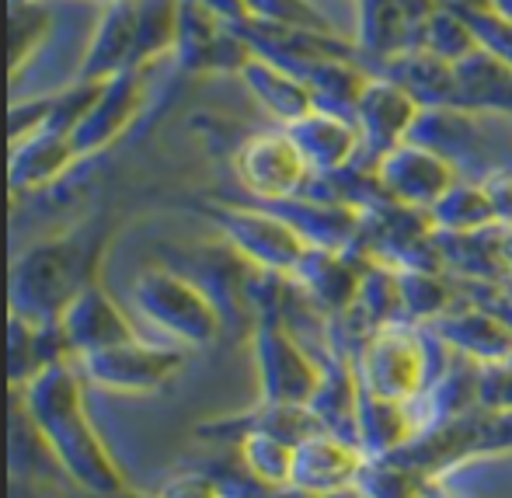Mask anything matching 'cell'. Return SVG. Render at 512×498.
<instances>
[{
	"mask_svg": "<svg viewBox=\"0 0 512 498\" xmlns=\"http://www.w3.org/2000/svg\"><path fill=\"white\" fill-rule=\"evenodd\" d=\"M21 408L28 411L32 425L39 429L46 450L60 464L63 478L88 498L115 495L126 485L115 453L108 450L105 436L91 422L88 401H84V377L77 363H56L14 391Z\"/></svg>",
	"mask_w": 512,
	"mask_h": 498,
	"instance_id": "cell-1",
	"label": "cell"
},
{
	"mask_svg": "<svg viewBox=\"0 0 512 498\" xmlns=\"http://www.w3.org/2000/svg\"><path fill=\"white\" fill-rule=\"evenodd\" d=\"M112 227L105 216L77 223L63 234L42 237L28 244L11 262V283L7 300L11 314H21L35 324H56L91 283H98V262H102Z\"/></svg>",
	"mask_w": 512,
	"mask_h": 498,
	"instance_id": "cell-2",
	"label": "cell"
},
{
	"mask_svg": "<svg viewBox=\"0 0 512 498\" xmlns=\"http://www.w3.org/2000/svg\"><path fill=\"white\" fill-rule=\"evenodd\" d=\"M436 349L439 338L425 324L387 321L352 352L356 380L377 398L408 404L436 377V366H432Z\"/></svg>",
	"mask_w": 512,
	"mask_h": 498,
	"instance_id": "cell-3",
	"label": "cell"
},
{
	"mask_svg": "<svg viewBox=\"0 0 512 498\" xmlns=\"http://www.w3.org/2000/svg\"><path fill=\"white\" fill-rule=\"evenodd\" d=\"M512 453V415L471 408L453 422H443L429 432H418L411 443L391 453L398 464L415 471L425 481H446V474L485 457Z\"/></svg>",
	"mask_w": 512,
	"mask_h": 498,
	"instance_id": "cell-4",
	"label": "cell"
},
{
	"mask_svg": "<svg viewBox=\"0 0 512 498\" xmlns=\"http://www.w3.org/2000/svg\"><path fill=\"white\" fill-rule=\"evenodd\" d=\"M133 300L154 328L168 331L189 349H206L223 335L220 307L196 279L171 265H150L133 279Z\"/></svg>",
	"mask_w": 512,
	"mask_h": 498,
	"instance_id": "cell-5",
	"label": "cell"
},
{
	"mask_svg": "<svg viewBox=\"0 0 512 498\" xmlns=\"http://www.w3.org/2000/svg\"><path fill=\"white\" fill-rule=\"evenodd\" d=\"M251 352L262 401L310 404L324 384V363L314 359L283 314H262L251 328Z\"/></svg>",
	"mask_w": 512,
	"mask_h": 498,
	"instance_id": "cell-6",
	"label": "cell"
},
{
	"mask_svg": "<svg viewBox=\"0 0 512 498\" xmlns=\"http://www.w3.org/2000/svg\"><path fill=\"white\" fill-rule=\"evenodd\" d=\"M206 216L213 220L216 234L258 272H272V276H293L300 258L307 255L310 244L283 216L265 209L262 202L255 206H230V202H216L206 206Z\"/></svg>",
	"mask_w": 512,
	"mask_h": 498,
	"instance_id": "cell-7",
	"label": "cell"
},
{
	"mask_svg": "<svg viewBox=\"0 0 512 498\" xmlns=\"http://www.w3.org/2000/svg\"><path fill=\"white\" fill-rule=\"evenodd\" d=\"M84 384L108 394H157L185 370V352L147 345L140 338L74 359Z\"/></svg>",
	"mask_w": 512,
	"mask_h": 498,
	"instance_id": "cell-8",
	"label": "cell"
},
{
	"mask_svg": "<svg viewBox=\"0 0 512 498\" xmlns=\"http://www.w3.org/2000/svg\"><path fill=\"white\" fill-rule=\"evenodd\" d=\"M237 182L255 202H276L300 196L310 182V168L286 129L258 133L241 143L234 157Z\"/></svg>",
	"mask_w": 512,
	"mask_h": 498,
	"instance_id": "cell-9",
	"label": "cell"
},
{
	"mask_svg": "<svg viewBox=\"0 0 512 498\" xmlns=\"http://www.w3.org/2000/svg\"><path fill=\"white\" fill-rule=\"evenodd\" d=\"M439 0H356V53L380 63L422 49Z\"/></svg>",
	"mask_w": 512,
	"mask_h": 498,
	"instance_id": "cell-10",
	"label": "cell"
},
{
	"mask_svg": "<svg viewBox=\"0 0 512 498\" xmlns=\"http://www.w3.org/2000/svg\"><path fill=\"white\" fill-rule=\"evenodd\" d=\"M171 56L185 74H241L251 60V46L234 25L209 14L196 0H182L178 42Z\"/></svg>",
	"mask_w": 512,
	"mask_h": 498,
	"instance_id": "cell-11",
	"label": "cell"
},
{
	"mask_svg": "<svg viewBox=\"0 0 512 498\" xmlns=\"http://www.w3.org/2000/svg\"><path fill=\"white\" fill-rule=\"evenodd\" d=\"M373 168H377V178L387 196L401 202V206L425 209V213L460 182V171L443 154L415 140L391 147Z\"/></svg>",
	"mask_w": 512,
	"mask_h": 498,
	"instance_id": "cell-12",
	"label": "cell"
},
{
	"mask_svg": "<svg viewBox=\"0 0 512 498\" xmlns=\"http://www.w3.org/2000/svg\"><path fill=\"white\" fill-rule=\"evenodd\" d=\"M366 265H370V258L359 255V251L307 248V255L293 269L290 283L304 293V300L317 314H324L331 321V317H342L356 303Z\"/></svg>",
	"mask_w": 512,
	"mask_h": 498,
	"instance_id": "cell-13",
	"label": "cell"
},
{
	"mask_svg": "<svg viewBox=\"0 0 512 498\" xmlns=\"http://www.w3.org/2000/svg\"><path fill=\"white\" fill-rule=\"evenodd\" d=\"M446 349L457 356H467L474 363H506L512 356V324L499 310H492L481 300L453 303L446 314H439L432 324H425Z\"/></svg>",
	"mask_w": 512,
	"mask_h": 498,
	"instance_id": "cell-14",
	"label": "cell"
},
{
	"mask_svg": "<svg viewBox=\"0 0 512 498\" xmlns=\"http://www.w3.org/2000/svg\"><path fill=\"white\" fill-rule=\"evenodd\" d=\"M418 112H422V105H418L401 84L387 81V77H380V74L370 77V84L363 88L359 105H356V126H359V136H363V154L370 168L391 147L408 140Z\"/></svg>",
	"mask_w": 512,
	"mask_h": 498,
	"instance_id": "cell-15",
	"label": "cell"
},
{
	"mask_svg": "<svg viewBox=\"0 0 512 498\" xmlns=\"http://www.w3.org/2000/svg\"><path fill=\"white\" fill-rule=\"evenodd\" d=\"M366 464V453L352 439L335 436V432H317L297 446L293 460V485L307 495H335L356 488V478Z\"/></svg>",
	"mask_w": 512,
	"mask_h": 498,
	"instance_id": "cell-16",
	"label": "cell"
},
{
	"mask_svg": "<svg viewBox=\"0 0 512 498\" xmlns=\"http://www.w3.org/2000/svg\"><path fill=\"white\" fill-rule=\"evenodd\" d=\"M140 95H143V67H129L122 74L108 77L102 91H98V98L84 112V119L70 133L77 154L91 157L98 150H105L112 140H119L129 122H133L136 108H140Z\"/></svg>",
	"mask_w": 512,
	"mask_h": 498,
	"instance_id": "cell-17",
	"label": "cell"
},
{
	"mask_svg": "<svg viewBox=\"0 0 512 498\" xmlns=\"http://www.w3.org/2000/svg\"><path fill=\"white\" fill-rule=\"evenodd\" d=\"M283 129L304 154L310 175H335L349 164H359V157H363V136H359L356 119H349V115L314 108L304 119L290 122Z\"/></svg>",
	"mask_w": 512,
	"mask_h": 498,
	"instance_id": "cell-18",
	"label": "cell"
},
{
	"mask_svg": "<svg viewBox=\"0 0 512 498\" xmlns=\"http://www.w3.org/2000/svg\"><path fill=\"white\" fill-rule=\"evenodd\" d=\"M60 331L70 345V356L81 359L91 356V352L112 349V345L133 342L136 331L129 324V317L122 314V307L115 303L98 283H91L88 290L81 293L67 310H63Z\"/></svg>",
	"mask_w": 512,
	"mask_h": 498,
	"instance_id": "cell-19",
	"label": "cell"
},
{
	"mask_svg": "<svg viewBox=\"0 0 512 498\" xmlns=\"http://www.w3.org/2000/svg\"><path fill=\"white\" fill-rule=\"evenodd\" d=\"M276 216H283L293 230L310 244V248H331V251H352L359 241V227H363V213L352 206L317 196H290L276 202H262Z\"/></svg>",
	"mask_w": 512,
	"mask_h": 498,
	"instance_id": "cell-20",
	"label": "cell"
},
{
	"mask_svg": "<svg viewBox=\"0 0 512 498\" xmlns=\"http://www.w3.org/2000/svg\"><path fill=\"white\" fill-rule=\"evenodd\" d=\"M244 432H272V436L286 439V443L300 446L304 439L324 432V422L314 415L310 404H272L262 401L258 408L244 411V415L230 418H209V422L196 425V436L209 439V443H230L234 446Z\"/></svg>",
	"mask_w": 512,
	"mask_h": 498,
	"instance_id": "cell-21",
	"label": "cell"
},
{
	"mask_svg": "<svg viewBox=\"0 0 512 498\" xmlns=\"http://www.w3.org/2000/svg\"><path fill=\"white\" fill-rule=\"evenodd\" d=\"M478 408V363L453 352V363L439 366L436 377L408 401V415L418 432H429L443 422H453L464 411Z\"/></svg>",
	"mask_w": 512,
	"mask_h": 498,
	"instance_id": "cell-22",
	"label": "cell"
},
{
	"mask_svg": "<svg viewBox=\"0 0 512 498\" xmlns=\"http://www.w3.org/2000/svg\"><path fill=\"white\" fill-rule=\"evenodd\" d=\"M136 14L133 0H108L102 7L95 32H91L88 53L81 56L77 77L81 81H108L122 70L136 67Z\"/></svg>",
	"mask_w": 512,
	"mask_h": 498,
	"instance_id": "cell-23",
	"label": "cell"
},
{
	"mask_svg": "<svg viewBox=\"0 0 512 498\" xmlns=\"http://www.w3.org/2000/svg\"><path fill=\"white\" fill-rule=\"evenodd\" d=\"M77 161H81V154H77L70 133L39 129V133L11 143V171H7V178H11L14 192H35L46 189L60 175H67Z\"/></svg>",
	"mask_w": 512,
	"mask_h": 498,
	"instance_id": "cell-24",
	"label": "cell"
},
{
	"mask_svg": "<svg viewBox=\"0 0 512 498\" xmlns=\"http://www.w3.org/2000/svg\"><path fill=\"white\" fill-rule=\"evenodd\" d=\"M373 74L401 84L422 108H457V67L436 53H405L398 60L380 63Z\"/></svg>",
	"mask_w": 512,
	"mask_h": 498,
	"instance_id": "cell-25",
	"label": "cell"
},
{
	"mask_svg": "<svg viewBox=\"0 0 512 498\" xmlns=\"http://www.w3.org/2000/svg\"><path fill=\"white\" fill-rule=\"evenodd\" d=\"M457 67V108L512 115V67L488 49H471Z\"/></svg>",
	"mask_w": 512,
	"mask_h": 498,
	"instance_id": "cell-26",
	"label": "cell"
},
{
	"mask_svg": "<svg viewBox=\"0 0 512 498\" xmlns=\"http://www.w3.org/2000/svg\"><path fill=\"white\" fill-rule=\"evenodd\" d=\"M415 439V422L408 415V404L377 398L359 384L356 394V446L366 457H391L401 446Z\"/></svg>",
	"mask_w": 512,
	"mask_h": 498,
	"instance_id": "cell-27",
	"label": "cell"
},
{
	"mask_svg": "<svg viewBox=\"0 0 512 498\" xmlns=\"http://www.w3.org/2000/svg\"><path fill=\"white\" fill-rule=\"evenodd\" d=\"M241 77H244V88L255 95L258 105H262L269 115H276L283 126L304 119L307 112L317 108L314 95L307 91L304 81H297V77L286 74L283 67H276V63L262 60V56H255V53H251V60L244 63Z\"/></svg>",
	"mask_w": 512,
	"mask_h": 498,
	"instance_id": "cell-28",
	"label": "cell"
},
{
	"mask_svg": "<svg viewBox=\"0 0 512 498\" xmlns=\"http://www.w3.org/2000/svg\"><path fill=\"white\" fill-rule=\"evenodd\" d=\"M234 450L241 457V471L265 495L286 492L293 485V460H297V446L293 443L272 436V432H244L234 443Z\"/></svg>",
	"mask_w": 512,
	"mask_h": 498,
	"instance_id": "cell-29",
	"label": "cell"
},
{
	"mask_svg": "<svg viewBox=\"0 0 512 498\" xmlns=\"http://www.w3.org/2000/svg\"><path fill=\"white\" fill-rule=\"evenodd\" d=\"M429 223L436 234H481V230L499 227L495 202L481 182H464L460 178L436 206L429 209Z\"/></svg>",
	"mask_w": 512,
	"mask_h": 498,
	"instance_id": "cell-30",
	"label": "cell"
},
{
	"mask_svg": "<svg viewBox=\"0 0 512 498\" xmlns=\"http://www.w3.org/2000/svg\"><path fill=\"white\" fill-rule=\"evenodd\" d=\"M133 14H136V53H133L136 67L157 60L161 53H175L182 0H133Z\"/></svg>",
	"mask_w": 512,
	"mask_h": 498,
	"instance_id": "cell-31",
	"label": "cell"
},
{
	"mask_svg": "<svg viewBox=\"0 0 512 498\" xmlns=\"http://www.w3.org/2000/svg\"><path fill=\"white\" fill-rule=\"evenodd\" d=\"M401 283V307H405V321L411 324H432L439 314L457 303L453 286L443 279V272H425V269H408L398 272Z\"/></svg>",
	"mask_w": 512,
	"mask_h": 498,
	"instance_id": "cell-32",
	"label": "cell"
},
{
	"mask_svg": "<svg viewBox=\"0 0 512 498\" xmlns=\"http://www.w3.org/2000/svg\"><path fill=\"white\" fill-rule=\"evenodd\" d=\"M422 488L425 478H418L394 457H366L356 478V492L363 498H418Z\"/></svg>",
	"mask_w": 512,
	"mask_h": 498,
	"instance_id": "cell-33",
	"label": "cell"
},
{
	"mask_svg": "<svg viewBox=\"0 0 512 498\" xmlns=\"http://www.w3.org/2000/svg\"><path fill=\"white\" fill-rule=\"evenodd\" d=\"M422 49L425 53H436V56H443V60L457 63V60H464L471 49H478V42H474L467 21L460 18L446 0H439L436 11H432V18H429V25H425Z\"/></svg>",
	"mask_w": 512,
	"mask_h": 498,
	"instance_id": "cell-34",
	"label": "cell"
},
{
	"mask_svg": "<svg viewBox=\"0 0 512 498\" xmlns=\"http://www.w3.org/2000/svg\"><path fill=\"white\" fill-rule=\"evenodd\" d=\"M446 4L467 21L474 42L481 49H488V53L512 67V21L506 14H499L492 4H453V0H446Z\"/></svg>",
	"mask_w": 512,
	"mask_h": 498,
	"instance_id": "cell-35",
	"label": "cell"
},
{
	"mask_svg": "<svg viewBox=\"0 0 512 498\" xmlns=\"http://www.w3.org/2000/svg\"><path fill=\"white\" fill-rule=\"evenodd\" d=\"M49 28V11L39 0H14L11 4V74H18V67L35 53V46L46 42Z\"/></svg>",
	"mask_w": 512,
	"mask_h": 498,
	"instance_id": "cell-36",
	"label": "cell"
},
{
	"mask_svg": "<svg viewBox=\"0 0 512 498\" xmlns=\"http://www.w3.org/2000/svg\"><path fill=\"white\" fill-rule=\"evenodd\" d=\"M248 4V18L255 21H272V25H300V28H314V32H331L328 18L314 11L304 0H244Z\"/></svg>",
	"mask_w": 512,
	"mask_h": 498,
	"instance_id": "cell-37",
	"label": "cell"
},
{
	"mask_svg": "<svg viewBox=\"0 0 512 498\" xmlns=\"http://www.w3.org/2000/svg\"><path fill=\"white\" fill-rule=\"evenodd\" d=\"M478 408L512 415V363L478 366Z\"/></svg>",
	"mask_w": 512,
	"mask_h": 498,
	"instance_id": "cell-38",
	"label": "cell"
},
{
	"mask_svg": "<svg viewBox=\"0 0 512 498\" xmlns=\"http://www.w3.org/2000/svg\"><path fill=\"white\" fill-rule=\"evenodd\" d=\"M154 498H227V485L209 478V474L185 471V474H175V478L164 481V485L154 492Z\"/></svg>",
	"mask_w": 512,
	"mask_h": 498,
	"instance_id": "cell-39",
	"label": "cell"
},
{
	"mask_svg": "<svg viewBox=\"0 0 512 498\" xmlns=\"http://www.w3.org/2000/svg\"><path fill=\"white\" fill-rule=\"evenodd\" d=\"M488 189V196L495 202V216L502 227H512V171H495L481 182Z\"/></svg>",
	"mask_w": 512,
	"mask_h": 498,
	"instance_id": "cell-40",
	"label": "cell"
},
{
	"mask_svg": "<svg viewBox=\"0 0 512 498\" xmlns=\"http://www.w3.org/2000/svg\"><path fill=\"white\" fill-rule=\"evenodd\" d=\"M196 4L206 7L209 14H216L220 21H227V25H241L248 18V4L244 0H196Z\"/></svg>",
	"mask_w": 512,
	"mask_h": 498,
	"instance_id": "cell-41",
	"label": "cell"
},
{
	"mask_svg": "<svg viewBox=\"0 0 512 498\" xmlns=\"http://www.w3.org/2000/svg\"><path fill=\"white\" fill-rule=\"evenodd\" d=\"M418 498H467V495H457L446 481H425V488Z\"/></svg>",
	"mask_w": 512,
	"mask_h": 498,
	"instance_id": "cell-42",
	"label": "cell"
},
{
	"mask_svg": "<svg viewBox=\"0 0 512 498\" xmlns=\"http://www.w3.org/2000/svg\"><path fill=\"white\" fill-rule=\"evenodd\" d=\"M488 4H492L495 11H499V14H506V18L512 21V0H488Z\"/></svg>",
	"mask_w": 512,
	"mask_h": 498,
	"instance_id": "cell-43",
	"label": "cell"
},
{
	"mask_svg": "<svg viewBox=\"0 0 512 498\" xmlns=\"http://www.w3.org/2000/svg\"><path fill=\"white\" fill-rule=\"evenodd\" d=\"M98 498H154V495H140V492H129V488H122V492H115V495H98Z\"/></svg>",
	"mask_w": 512,
	"mask_h": 498,
	"instance_id": "cell-44",
	"label": "cell"
},
{
	"mask_svg": "<svg viewBox=\"0 0 512 498\" xmlns=\"http://www.w3.org/2000/svg\"><path fill=\"white\" fill-rule=\"evenodd\" d=\"M227 498H265V495H248V492H227Z\"/></svg>",
	"mask_w": 512,
	"mask_h": 498,
	"instance_id": "cell-45",
	"label": "cell"
},
{
	"mask_svg": "<svg viewBox=\"0 0 512 498\" xmlns=\"http://www.w3.org/2000/svg\"><path fill=\"white\" fill-rule=\"evenodd\" d=\"M506 363H512V356H509V359H506Z\"/></svg>",
	"mask_w": 512,
	"mask_h": 498,
	"instance_id": "cell-46",
	"label": "cell"
},
{
	"mask_svg": "<svg viewBox=\"0 0 512 498\" xmlns=\"http://www.w3.org/2000/svg\"><path fill=\"white\" fill-rule=\"evenodd\" d=\"M102 4H108V0H102Z\"/></svg>",
	"mask_w": 512,
	"mask_h": 498,
	"instance_id": "cell-47",
	"label": "cell"
}]
</instances>
